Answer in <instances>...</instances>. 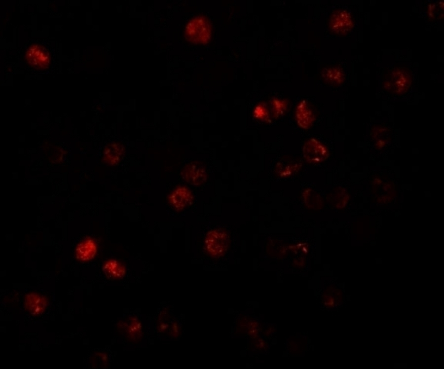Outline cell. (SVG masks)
I'll return each mask as SVG.
<instances>
[{
    "label": "cell",
    "mask_w": 444,
    "mask_h": 369,
    "mask_svg": "<svg viewBox=\"0 0 444 369\" xmlns=\"http://www.w3.org/2000/svg\"><path fill=\"white\" fill-rule=\"evenodd\" d=\"M212 35V26L209 20L203 15L197 16L187 24L185 31L186 39L194 44H206Z\"/></svg>",
    "instance_id": "obj_1"
},
{
    "label": "cell",
    "mask_w": 444,
    "mask_h": 369,
    "mask_svg": "<svg viewBox=\"0 0 444 369\" xmlns=\"http://www.w3.org/2000/svg\"><path fill=\"white\" fill-rule=\"evenodd\" d=\"M411 84V76L407 70L396 67L391 70L384 81V88L396 95L406 93Z\"/></svg>",
    "instance_id": "obj_2"
},
{
    "label": "cell",
    "mask_w": 444,
    "mask_h": 369,
    "mask_svg": "<svg viewBox=\"0 0 444 369\" xmlns=\"http://www.w3.org/2000/svg\"><path fill=\"white\" fill-rule=\"evenodd\" d=\"M229 244V235L222 229L209 231L205 238V249L213 257H219L224 255L227 250Z\"/></svg>",
    "instance_id": "obj_3"
},
{
    "label": "cell",
    "mask_w": 444,
    "mask_h": 369,
    "mask_svg": "<svg viewBox=\"0 0 444 369\" xmlns=\"http://www.w3.org/2000/svg\"><path fill=\"white\" fill-rule=\"evenodd\" d=\"M25 59L32 67L37 70L47 68L50 63L51 57L48 50L43 45L34 43L27 49Z\"/></svg>",
    "instance_id": "obj_4"
},
{
    "label": "cell",
    "mask_w": 444,
    "mask_h": 369,
    "mask_svg": "<svg viewBox=\"0 0 444 369\" xmlns=\"http://www.w3.org/2000/svg\"><path fill=\"white\" fill-rule=\"evenodd\" d=\"M354 22L350 13L346 10L339 9L331 14L329 28L333 33L338 35L347 34L353 28Z\"/></svg>",
    "instance_id": "obj_5"
},
{
    "label": "cell",
    "mask_w": 444,
    "mask_h": 369,
    "mask_svg": "<svg viewBox=\"0 0 444 369\" xmlns=\"http://www.w3.org/2000/svg\"><path fill=\"white\" fill-rule=\"evenodd\" d=\"M303 154L308 162L318 163L326 160L329 155V152L321 142L312 138L304 143Z\"/></svg>",
    "instance_id": "obj_6"
},
{
    "label": "cell",
    "mask_w": 444,
    "mask_h": 369,
    "mask_svg": "<svg viewBox=\"0 0 444 369\" xmlns=\"http://www.w3.org/2000/svg\"><path fill=\"white\" fill-rule=\"evenodd\" d=\"M371 187L370 192L376 197H391L395 196V186L392 180L387 176L377 173L373 174L370 181Z\"/></svg>",
    "instance_id": "obj_7"
},
{
    "label": "cell",
    "mask_w": 444,
    "mask_h": 369,
    "mask_svg": "<svg viewBox=\"0 0 444 369\" xmlns=\"http://www.w3.org/2000/svg\"><path fill=\"white\" fill-rule=\"evenodd\" d=\"M182 178L193 185H200L207 180V172L204 166L198 162H191L186 165L181 172Z\"/></svg>",
    "instance_id": "obj_8"
},
{
    "label": "cell",
    "mask_w": 444,
    "mask_h": 369,
    "mask_svg": "<svg viewBox=\"0 0 444 369\" xmlns=\"http://www.w3.org/2000/svg\"><path fill=\"white\" fill-rule=\"evenodd\" d=\"M193 196L190 190L185 186L176 187L169 195L168 201L176 210L179 211L191 205Z\"/></svg>",
    "instance_id": "obj_9"
},
{
    "label": "cell",
    "mask_w": 444,
    "mask_h": 369,
    "mask_svg": "<svg viewBox=\"0 0 444 369\" xmlns=\"http://www.w3.org/2000/svg\"><path fill=\"white\" fill-rule=\"evenodd\" d=\"M24 304L25 309L32 315L38 316L44 312L48 305V299L37 293H30L25 296Z\"/></svg>",
    "instance_id": "obj_10"
},
{
    "label": "cell",
    "mask_w": 444,
    "mask_h": 369,
    "mask_svg": "<svg viewBox=\"0 0 444 369\" xmlns=\"http://www.w3.org/2000/svg\"><path fill=\"white\" fill-rule=\"evenodd\" d=\"M295 115L298 125L303 129L310 127L315 119L312 109L305 100L300 101L297 105Z\"/></svg>",
    "instance_id": "obj_11"
},
{
    "label": "cell",
    "mask_w": 444,
    "mask_h": 369,
    "mask_svg": "<svg viewBox=\"0 0 444 369\" xmlns=\"http://www.w3.org/2000/svg\"><path fill=\"white\" fill-rule=\"evenodd\" d=\"M124 146L120 142H113L106 147L103 152V159L107 164H117L125 153Z\"/></svg>",
    "instance_id": "obj_12"
},
{
    "label": "cell",
    "mask_w": 444,
    "mask_h": 369,
    "mask_svg": "<svg viewBox=\"0 0 444 369\" xmlns=\"http://www.w3.org/2000/svg\"><path fill=\"white\" fill-rule=\"evenodd\" d=\"M97 250L94 241L92 239L87 238L77 246L75 249L76 258L82 261L89 260L94 258Z\"/></svg>",
    "instance_id": "obj_13"
},
{
    "label": "cell",
    "mask_w": 444,
    "mask_h": 369,
    "mask_svg": "<svg viewBox=\"0 0 444 369\" xmlns=\"http://www.w3.org/2000/svg\"><path fill=\"white\" fill-rule=\"evenodd\" d=\"M102 270L106 276L109 279H122L126 273L124 265L113 259L106 261L103 264Z\"/></svg>",
    "instance_id": "obj_14"
},
{
    "label": "cell",
    "mask_w": 444,
    "mask_h": 369,
    "mask_svg": "<svg viewBox=\"0 0 444 369\" xmlns=\"http://www.w3.org/2000/svg\"><path fill=\"white\" fill-rule=\"evenodd\" d=\"M321 74L326 82L333 85L341 84L345 77L343 70L341 68L336 66L324 68Z\"/></svg>",
    "instance_id": "obj_15"
},
{
    "label": "cell",
    "mask_w": 444,
    "mask_h": 369,
    "mask_svg": "<svg viewBox=\"0 0 444 369\" xmlns=\"http://www.w3.org/2000/svg\"><path fill=\"white\" fill-rule=\"evenodd\" d=\"M388 128L381 126H376L372 130V139L375 143V146L379 148L384 147L389 141Z\"/></svg>",
    "instance_id": "obj_16"
},
{
    "label": "cell",
    "mask_w": 444,
    "mask_h": 369,
    "mask_svg": "<svg viewBox=\"0 0 444 369\" xmlns=\"http://www.w3.org/2000/svg\"><path fill=\"white\" fill-rule=\"evenodd\" d=\"M288 106V102L286 100H281L277 98H273L270 101V107L273 116L277 118L286 112Z\"/></svg>",
    "instance_id": "obj_17"
},
{
    "label": "cell",
    "mask_w": 444,
    "mask_h": 369,
    "mask_svg": "<svg viewBox=\"0 0 444 369\" xmlns=\"http://www.w3.org/2000/svg\"><path fill=\"white\" fill-rule=\"evenodd\" d=\"M301 167L300 163L280 164L277 166V171L281 177H287L296 172Z\"/></svg>",
    "instance_id": "obj_18"
},
{
    "label": "cell",
    "mask_w": 444,
    "mask_h": 369,
    "mask_svg": "<svg viewBox=\"0 0 444 369\" xmlns=\"http://www.w3.org/2000/svg\"><path fill=\"white\" fill-rule=\"evenodd\" d=\"M253 116L262 121L270 122L269 111L263 103L258 104L253 111Z\"/></svg>",
    "instance_id": "obj_19"
},
{
    "label": "cell",
    "mask_w": 444,
    "mask_h": 369,
    "mask_svg": "<svg viewBox=\"0 0 444 369\" xmlns=\"http://www.w3.org/2000/svg\"><path fill=\"white\" fill-rule=\"evenodd\" d=\"M141 329V324L140 322L138 321L137 319H134L132 320V323L130 324L128 327V331L130 332V335L132 334L133 333H135L136 334L137 332H139Z\"/></svg>",
    "instance_id": "obj_20"
},
{
    "label": "cell",
    "mask_w": 444,
    "mask_h": 369,
    "mask_svg": "<svg viewBox=\"0 0 444 369\" xmlns=\"http://www.w3.org/2000/svg\"><path fill=\"white\" fill-rule=\"evenodd\" d=\"M394 200V198L391 197H375L372 198L371 201L374 203H379L381 204H388L391 203Z\"/></svg>",
    "instance_id": "obj_21"
},
{
    "label": "cell",
    "mask_w": 444,
    "mask_h": 369,
    "mask_svg": "<svg viewBox=\"0 0 444 369\" xmlns=\"http://www.w3.org/2000/svg\"><path fill=\"white\" fill-rule=\"evenodd\" d=\"M173 332H175V333H176L177 332H178V331H177L178 327L176 323L175 324L174 323L173 325Z\"/></svg>",
    "instance_id": "obj_22"
}]
</instances>
